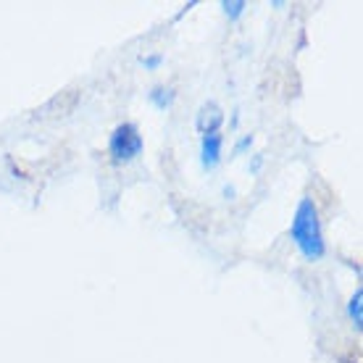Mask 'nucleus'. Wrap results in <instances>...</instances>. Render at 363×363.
<instances>
[{
  "instance_id": "3",
  "label": "nucleus",
  "mask_w": 363,
  "mask_h": 363,
  "mask_svg": "<svg viewBox=\"0 0 363 363\" xmlns=\"http://www.w3.org/2000/svg\"><path fill=\"white\" fill-rule=\"evenodd\" d=\"M218 150H221V137H218L216 132L206 135V140H203V164H206V166H216Z\"/></svg>"
},
{
  "instance_id": "1",
  "label": "nucleus",
  "mask_w": 363,
  "mask_h": 363,
  "mask_svg": "<svg viewBox=\"0 0 363 363\" xmlns=\"http://www.w3.org/2000/svg\"><path fill=\"white\" fill-rule=\"evenodd\" d=\"M292 240L298 242L306 258H321L324 253V240H321V229H318L316 206L311 200H303L298 206V213L292 218Z\"/></svg>"
},
{
  "instance_id": "2",
  "label": "nucleus",
  "mask_w": 363,
  "mask_h": 363,
  "mask_svg": "<svg viewBox=\"0 0 363 363\" xmlns=\"http://www.w3.org/2000/svg\"><path fill=\"white\" fill-rule=\"evenodd\" d=\"M143 150V140L137 135V129L132 124H124V127L116 129V135L111 137V153L116 161H132L137 158Z\"/></svg>"
}]
</instances>
